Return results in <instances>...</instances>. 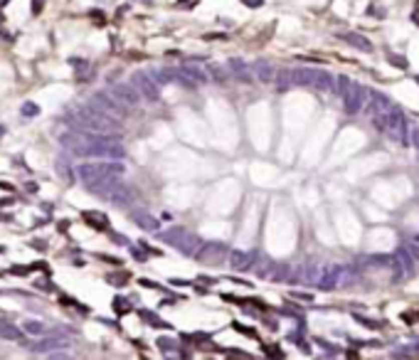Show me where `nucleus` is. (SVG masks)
I'll return each mask as SVG.
<instances>
[{
    "mask_svg": "<svg viewBox=\"0 0 419 360\" xmlns=\"http://www.w3.org/2000/svg\"><path fill=\"white\" fill-rule=\"evenodd\" d=\"M131 82H133V89L138 91L141 96H146L148 101H155V99H158V87H155V82H153L150 74L136 72V74L131 77Z\"/></svg>",
    "mask_w": 419,
    "mask_h": 360,
    "instance_id": "obj_1",
    "label": "nucleus"
},
{
    "mask_svg": "<svg viewBox=\"0 0 419 360\" xmlns=\"http://www.w3.org/2000/svg\"><path fill=\"white\" fill-rule=\"evenodd\" d=\"M111 91H114V96H116L119 101H123V104H136V101L141 99V94L133 89V87H128V84H116Z\"/></svg>",
    "mask_w": 419,
    "mask_h": 360,
    "instance_id": "obj_2",
    "label": "nucleus"
},
{
    "mask_svg": "<svg viewBox=\"0 0 419 360\" xmlns=\"http://www.w3.org/2000/svg\"><path fill=\"white\" fill-rule=\"evenodd\" d=\"M227 67L232 69V74H235L237 79H242V82H249V79H252V77H249V74H252V67H249L247 62H242V60H230V62H227Z\"/></svg>",
    "mask_w": 419,
    "mask_h": 360,
    "instance_id": "obj_3",
    "label": "nucleus"
},
{
    "mask_svg": "<svg viewBox=\"0 0 419 360\" xmlns=\"http://www.w3.org/2000/svg\"><path fill=\"white\" fill-rule=\"evenodd\" d=\"M316 79H318V69H296L294 72V82L296 84L316 87Z\"/></svg>",
    "mask_w": 419,
    "mask_h": 360,
    "instance_id": "obj_4",
    "label": "nucleus"
},
{
    "mask_svg": "<svg viewBox=\"0 0 419 360\" xmlns=\"http://www.w3.org/2000/svg\"><path fill=\"white\" fill-rule=\"evenodd\" d=\"M252 72H254L259 79H264V82H267V79L274 77V64L267 62V60H257L254 64H252Z\"/></svg>",
    "mask_w": 419,
    "mask_h": 360,
    "instance_id": "obj_5",
    "label": "nucleus"
},
{
    "mask_svg": "<svg viewBox=\"0 0 419 360\" xmlns=\"http://www.w3.org/2000/svg\"><path fill=\"white\" fill-rule=\"evenodd\" d=\"M178 72L180 74H185V77H190L192 82H205V79H207V74H205L197 64H180Z\"/></svg>",
    "mask_w": 419,
    "mask_h": 360,
    "instance_id": "obj_6",
    "label": "nucleus"
},
{
    "mask_svg": "<svg viewBox=\"0 0 419 360\" xmlns=\"http://www.w3.org/2000/svg\"><path fill=\"white\" fill-rule=\"evenodd\" d=\"M340 40L343 42H348V45H353V47H360V50H365V52H370L372 50V45L365 40V37H360L355 32H345V35H340Z\"/></svg>",
    "mask_w": 419,
    "mask_h": 360,
    "instance_id": "obj_7",
    "label": "nucleus"
},
{
    "mask_svg": "<svg viewBox=\"0 0 419 360\" xmlns=\"http://www.w3.org/2000/svg\"><path fill=\"white\" fill-rule=\"evenodd\" d=\"M96 104H99V106H104V109H109V111H116V104H114L106 94H101V91L96 94Z\"/></svg>",
    "mask_w": 419,
    "mask_h": 360,
    "instance_id": "obj_8",
    "label": "nucleus"
},
{
    "mask_svg": "<svg viewBox=\"0 0 419 360\" xmlns=\"http://www.w3.org/2000/svg\"><path fill=\"white\" fill-rule=\"evenodd\" d=\"M389 62H392V64H397V67H402V69H407V62L402 60V57H394V55H392V57H389Z\"/></svg>",
    "mask_w": 419,
    "mask_h": 360,
    "instance_id": "obj_9",
    "label": "nucleus"
},
{
    "mask_svg": "<svg viewBox=\"0 0 419 360\" xmlns=\"http://www.w3.org/2000/svg\"><path fill=\"white\" fill-rule=\"evenodd\" d=\"M23 111H25L28 116H35V111H37V106H35V104H25V106H23Z\"/></svg>",
    "mask_w": 419,
    "mask_h": 360,
    "instance_id": "obj_10",
    "label": "nucleus"
},
{
    "mask_svg": "<svg viewBox=\"0 0 419 360\" xmlns=\"http://www.w3.org/2000/svg\"><path fill=\"white\" fill-rule=\"evenodd\" d=\"M212 72H215L217 79H225V69H222V67H212Z\"/></svg>",
    "mask_w": 419,
    "mask_h": 360,
    "instance_id": "obj_11",
    "label": "nucleus"
},
{
    "mask_svg": "<svg viewBox=\"0 0 419 360\" xmlns=\"http://www.w3.org/2000/svg\"><path fill=\"white\" fill-rule=\"evenodd\" d=\"M242 3H244V5H249V8H259L264 0H242Z\"/></svg>",
    "mask_w": 419,
    "mask_h": 360,
    "instance_id": "obj_12",
    "label": "nucleus"
}]
</instances>
